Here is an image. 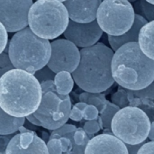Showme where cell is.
Here are the masks:
<instances>
[{
  "mask_svg": "<svg viewBox=\"0 0 154 154\" xmlns=\"http://www.w3.org/2000/svg\"><path fill=\"white\" fill-rule=\"evenodd\" d=\"M98 116H99V112L95 106L88 104L83 110V119L85 120L97 119Z\"/></svg>",
  "mask_w": 154,
  "mask_h": 154,
  "instance_id": "cell-31",
  "label": "cell"
},
{
  "mask_svg": "<svg viewBox=\"0 0 154 154\" xmlns=\"http://www.w3.org/2000/svg\"><path fill=\"white\" fill-rule=\"evenodd\" d=\"M80 60L79 47L67 39H58L51 42V56L47 66L55 73L68 71L72 73Z\"/></svg>",
  "mask_w": 154,
  "mask_h": 154,
  "instance_id": "cell-8",
  "label": "cell"
},
{
  "mask_svg": "<svg viewBox=\"0 0 154 154\" xmlns=\"http://www.w3.org/2000/svg\"><path fill=\"white\" fill-rule=\"evenodd\" d=\"M83 129L87 133V134L92 138L94 134L98 133L100 129H102V126L98 121V119H93V120H87V122L84 124Z\"/></svg>",
  "mask_w": 154,
  "mask_h": 154,
  "instance_id": "cell-27",
  "label": "cell"
},
{
  "mask_svg": "<svg viewBox=\"0 0 154 154\" xmlns=\"http://www.w3.org/2000/svg\"><path fill=\"white\" fill-rule=\"evenodd\" d=\"M5 153L47 154L48 150L45 142L37 136L33 130H30L13 135L6 147Z\"/></svg>",
  "mask_w": 154,
  "mask_h": 154,
  "instance_id": "cell-11",
  "label": "cell"
},
{
  "mask_svg": "<svg viewBox=\"0 0 154 154\" xmlns=\"http://www.w3.org/2000/svg\"><path fill=\"white\" fill-rule=\"evenodd\" d=\"M80 60L71 73L74 82L79 88L88 92H104L115 83L111 61L114 51L104 43L82 48Z\"/></svg>",
  "mask_w": 154,
  "mask_h": 154,
  "instance_id": "cell-3",
  "label": "cell"
},
{
  "mask_svg": "<svg viewBox=\"0 0 154 154\" xmlns=\"http://www.w3.org/2000/svg\"><path fill=\"white\" fill-rule=\"evenodd\" d=\"M111 101L115 105L118 106L120 108L125 107L129 106V100L127 97V92L126 89L124 88L123 87H120L118 90L114 93L111 97Z\"/></svg>",
  "mask_w": 154,
  "mask_h": 154,
  "instance_id": "cell-24",
  "label": "cell"
},
{
  "mask_svg": "<svg viewBox=\"0 0 154 154\" xmlns=\"http://www.w3.org/2000/svg\"><path fill=\"white\" fill-rule=\"evenodd\" d=\"M143 143H139V144H125V145H126V148H127V151H128V153H138L139 149L142 147V145H143Z\"/></svg>",
  "mask_w": 154,
  "mask_h": 154,
  "instance_id": "cell-37",
  "label": "cell"
},
{
  "mask_svg": "<svg viewBox=\"0 0 154 154\" xmlns=\"http://www.w3.org/2000/svg\"><path fill=\"white\" fill-rule=\"evenodd\" d=\"M14 69L8 53V45L0 53V78L8 70Z\"/></svg>",
  "mask_w": 154,
  "mask_h": 154,
  "instance_id": "cell-25",
  "label": "cell"
},
{
  "mask_svg": "<svg viewBox=\"0 0 154 154\" xmlns=\"http://www.w3.org/2000/svg\"><path fill=\"white\" fill-rule=\"evenodd\" d=\"M120 109V107L116 105H115L112 102H109L107 100L106 102V106L105 108V110L99 114L100 116H98V117L100 118L101 122H102V126L103 128H111V122L112 119L114 117V116L116 115V113Z\"/></svg>",
  "mask_w": 154,
  "mask_h": 154,
  "instance_id": "cell-23",
  "label": "cell"
},
{
  "mask_svg": "<svg viewBox=\"0 0 154 154\" xmlns=\"http://www.w3.org/2000/svg\"><path fill=\"white\" fill-rule=\"evenodd\" d=\"M146 1H148L149 3H152V4H154V0H146Z\"/></svg>",
  "mask_w": 154,
  "mask_h": 154,
  "instance_id": "cell-40",
  "label": "cell"
},
{
  "mask_svg": "<svg viewBox=\"0 0 154 154\" xmlns=\"http://www.w3.org/2000/svg\"><path fill=\"white\" fill-rule=\"evenodd\" d=\"M151 128V120L139 107L127 106L120 108L111 122L113 134L125 144L145 143Z\"/></svg>",
  "mask_w": 154,
  "mask_h": 154,
  "instance_id": "cell-6",
  "label": "cell"
},
{
  "mask_svg": "<svg viewBox=\"0 0 154 154\" xmlns=\"http://www.w3.org/2000/svg\"><path fill=\"white\" fill-rule=\"evenodd\" d=\"M127 97L129 100V106H136L143 110L148 117L150 118L151 122L154 121V102L153 100L145 98V97H136L133 90L126 89Z\"/></svg>",
  "mask_w": 154,
  "mask_h": 154,
  "instance_id": "cell-19",
  "label": "cell"
},
{
  "mask_svg": "<svg viewBox=\"0 0 154 154\" xmlns=\"http://www.w3.org/2000/svg\"><path fill=\"white\" fill-rule=\"evenodd\" d=\"M25 118H26V120H28L30 123H32L35 126H42V124H41L40 120L33 115V113L31 114V115H29V116H27Z\"/></svg>",
  "mask_w": 154,
  "mask_h": 154,
  "instance_id": "cell-38",
  "label": "cell"
},
{
  "mask_svg": "<svg viewBox=\"0 0 154 154\" xmlns=\"http://www.w3.org/2000/svg\"><path fill=\"white\" fill-rule=\"evenodd\" d=\"M58 1H60V2H64V1H66V0H58Z\"/></svg>",
  "mask_w": 154,
  "mask_h": 154,
  "instance_id": "cell-42",
  "label": "cell"
},
{
  "mask_svg": "<svg viewBox=\"0 0 154 154\" xmlns=\"http://www.w3.org/2000/svg\"><path fill=\"white\" fill-rule=\"evenodd\" d=\"M4 24L0 22V53L5 49L8 42V33Z\"/></svg>",
  "mask_w": 154,
  "mask_h": 154,
  "instance_id": "cell-32",
  "label": "cell"
},
{
  "mask_svg": "<svg viewBox=\"0 0 154 154\" xmlns=\"http://www.w3.org/2000/svg\"><path fill=\"white\" fill-rule=\"evenodd\" d=\"M134 8L136 14L144 17L148 22L154 20V4L146 0H136L134 2Z\"/></svg>",
  "mask_w": 154,
  "mask_h": 154,
  "instance_id": "cell-22",
  "label": "cell"
},
{
  "mask_svg": "<svg viewBox=\"0 0 154 154\" xmlns=\"http://www.w3.org/2000/svg\"><path fill=\"white\" fill-rule=\"evenodd\" d=\"M102 0H66L63 2L70 20L89 23L97 18V12Z\"/></svg>",
  "mask_w": 154,
  "mask_h": 154,
  "instance_id": "cell-13",
  "label": "cell"
},
{
  "mask_svg": "<svg viewBox=\"0 0 154 154\" xmlns=\"http://www.w3.org/2000/svg\"><path fill=\"white\" fill-rule=\"evenodd\" d=\"M71 107H72V104H71L70 97L68 94V95H63L60 110L58 112L54 113L52 116L44 117V116H37L34 114L33 115L40 120L42 126L43 128L52 131V130H55V129L60 127L61 125H63L67 123V121L69 118Z\"/></svg>",
  "mask_w": 154,
  "mask_h": 154,
  "instance_id": "cell-14",
  "label": "cell"
},
{
  "mask_svg": "<svg viewBox=\"0 0 154 154\" xmlns=\"http://www.w3.org/2000/svg\"><path fill=\"white\" fill-rule=\"evenodd\" d=\"M25 117H15L8 115L0 107V135L14 134L24 124Z\"/></svg>",
  "mask_w": 154,
  "mask_h": 154,
  "instance_id": "cell-18",
  "label": "cell"
},
{
  "mask_svg": "<svg viewBox=\"0 0 154 154\" xmlns=\"http://www.w3.org/2000/svg\"><path fill=\"white\" fill-rule=\"evenodd\" d=\"M133 92L138 97H145L154 101V79L146 88L139 90H133Z\"/></svg>",
  "mask_w": 154,
  "mask_h": 154,
  "instance_id": "cell-30",
  "label": "cell"
},
{
  "mask_svg": "<svg viewBox=\"0 0 154 154\" xmlns=\"http://www.w3.org/2000/svg\"><path fill=\"white\" fill-rule=\"evenodd\" d=\"M73 139H74V143H75L76 145L86 146L87 143H88L90 137L87 134V133L85 132V130L82 127H79L74 132Z\"/></svg>",
  "mask_w": 154,
  "mask_h": 154,
  "instance_id": "cell-28",
  "label": "cell"
},
{
  "mask_svg": "<svg viewBox=\"0 0 154 154\" xmlns=\"http://www.w3.org/2000/svg\"><path fill=\"white\" fill-rule=\"evenodd\" d=\"M79 101L85 102L88 105L95 106L97 108L99 114H101L105 110L107 102L106 96L102 94V92L93 93L88 91H85L79 95Z\"/></svg>",
  "mask_w": 154,
  "mask_h": 154,
  "instance_id": "cell-21",
  "label": "cell"
},
{
  "mask_svg": "<svg viewBox=\"0 0 154 154\" xmlns=\"http://www.w3.org/2000/svg\"><path fill=\"white\" fill-rule=\"evenodd\" d=\"M135 11L129 0H102L97 12V21L107 35L118 36L133 25Z\"/></svg>",
  "mask_w": 154,
  "mask_h": 154,
  "instance_id": "cell-7",
  "label": "cell"
},
{
  "mask_svg": "<svg viewBox=\"0 0 154 154\" xmlns=\"http://www.w3.org/2000/svg\"><path fill=\"white\" fill-rule=\"evenodd\" d=\"M69 21L68 10L58 0H36L28 13V25L39 37L53 40L66 30Z\"/></svg>",
  "mask_w": 154,
  "mask_h": 154,
  "instance_id": "cell-5",
  "label": "cell"
},
{
  "mask_svg": "<svg viewBox=\"0 0 154 154\" xmlns=\"http://www.w3.org/2000/svg\"><path fill=\"white\" fill-rule=\"evenodd\" d=\"M146 23H148V21L144 17H143L142 15L135 13L134 22L132 27L126 32H125L122 35H118V36H113V35L108 34L107 38H108V42L111 46V49L114 51H116L119 47H121L122 45H124L127 42H138V36H139L140 30Z\"/></svg>",
  "mask_w": 154,
  "mask_h": 154,
  "instance_id": "cell-15",
  "label": "cell"
},
{
  "mask_svg": "<svg viewBox=\"0 0 154 154\" xmlns=\"http://www.w3.org/2000/svg\"><path fill=\"white\" fill-rule=\"evenodd\" d=\"M111 69L115 82L129 90L143 89L154 79V60L142 51L138 42H127L114 52Z\"/></svg>",
  "mask_w": 154,
  "mask_h": 154,
  "instance_id": "cell-2",
  "label": "cell"
},
{
  "mask_svg": "<svg viewBox=\"0 0 154 154\" xmlns=\"http://www.w3.org/2000/svg\"><path fill=\"white\" fill-rule=\"evenodd\" d=\"M84 153L128 154V151L125 143L115 134L104 133L89 139L86 145Z\"/></svg>",
  "mask_w": 154,
  "mask_h": 154,
  "instance_id": "cell-12",
  "label": "cell"
},
{
  "mask_svg": "<svg viewBox=\"0 0 154 154\" xmlns=\"http://www.w3.org/2000/svg\"><path fill=\"white\" fill-rule=\"evenodd\" d=\"M13 137V134H8V135H0V153H5L6 147Z\"/></svg>",
  "mask_w": 154,
  "mask_h": 154,
  "instance_id": "cell-35",
  "label": "cell"
},
{
  "mask_svg": "<svg viewBox=\"0 0 154 154\" xmlns=\"http://www.w3.org/2000/svg\"><path fill=\"white\" fill-rule=\"evenodd\" d=\"M138 44L142 51L154 60V20L146 23L140 30Z\"/></svg>",
  "mask_w": 154,
  "mask_h": 154,
  "instance_id": "cell-17",
  "label": "cell"
},
{
  "mask_svg": "<svg viewBox=\"0 0 154 154\" xmlns=\"http://www.w3.org/2000/svg\"><path fill=\"white\" fill-rule=\"evenodd\" d=\"M63 95L58 94L57 91H47L42 93V100L34 115L48 117L58 112L60 108V103Z\"/></svg>",
  "mask_w": 154,
  "mask_h": 154,
  "instance_id": "cell-16",
  "label": "cell"
},
{
  "mask_svg": "<svg viewBox=\"0 0 154 154\" xmlns=\"http://www.w3.org/2000/svg\"><path fill=\"white\" fill-rule=\"evenodd\" d=\"M147 153H154V141H151L149 143H143L138 151V154Z\"/></svg>",
  "mask_w": 154,
  "mask_h": 154,
  "instance_id": "cell-34",
  "label": "cell"
},
{
  "mask_svg": "<svg viewBox=\"0 0 154 154\" xmlns=\"http://www.w3.org/2000/svg\"><path fill=\"white\" fill-rule=\"evenodd\" d=\"M148 138L151 141H154V121L151 122V128H150V132H149Z\"/></svg>",
  "mask_w": 154,
  "mask_h": 154,
  "instance_id": "cell-39",
  "label": "cell"
},
{
  "mask_svg": "<svg viewBox=\"0 0 154 154\" xmlns=\"http://www.w3.org/2000/svg\"><path fill=\"white\" fill-rule=\"evenodd\" d=\"M32 0H0V22L8 32L28 26V13Z\"/></svg>",
  "mask_w": 154,
  "mask_h": 154,
  "instance_id": "cell-9",
  "label": "cell"
},
{
  "mask_svg": "<svg viewBox=\"0 0 154 154\" xmlns=\"http://www.w3.org/2000/svg\"><path fill=\"white\" fill-rule=\"evenodd\" d=\"M8 53L15 69L34 74L47 65L51 56V42L26 26L13 35L8 43Z\"/></svg>",
  "mask_w": 154,
  "mask_h": 154,
  "instance_id": "cell-4",
  "label": "cell"
},
{
  "mask_svg": "<svg viewBox=\"0 0 154 154\" xmlns=\"http://www.w3.org/2000/svg\"><path fill=\"white\" fill-rule=\"evenodd\" d=\"M129 1H130V2H131V3H133V2H135V1H136V0H129Z\"/></svg>",
  "mask_w": 154,
  "mask_h": 154,
  "instance_id": "cell-41",
  "label": "cell"
},
{
  "mask_svg": "<svg viewBox=\"0 0 154 154\" xmlns=\"http://www.w3.org/2000/svg\"><path fill=\"white\" fill-rule=\"evenodd\" d=\"M74 79L70 72L60 71L56 73L54 78V84L56 87V91L60 95L69 94L74 87Z\"/></svg>",
  "mask_w": 154,
  "mask_h": 154,
  "instance_id": "cell-20",
  "label": "cell"
},
{
  "mask_svg": "<svg viewBox=\"0 0 154 154\" xmlns=\"http://www.w3.org/2000/svg\"><path fill=\"white\" fill-rule=\"evenodd\" d=\"M63 34L65 39L76 46L85 48L96 44L102 37L103 31L97 19L89 23H79L69 19Z\"/></svg>",
  "mask_w": 154,
  "mask_h": 154,
  "instance_id": "cell-10",
  "label": "cell"
},
{
  "mask_svg": "<svg viewBox=\"0 0 154 154\" xmlns=\"http://www.w3.org/2000/svg\"><path fill=\"white\" fill-rule=\"evenodd\" d=\"M41 88L42 93L47 91H56V87L54 84V80H46L41 83Z\"/></svg>",
  "mask_w": 154,
  "mask_h": 154,
  "instance_id": "cell-36",
  "label": "cell"
},
{
  "mask_svg": "<svg viewBox=\"0 0 154 154\" xmlns=\"http://www.w3.org/2000/svg\"><path fill=\"white\" fill-rule=\"evenodd\" d=\"M69 118L75 122H79L83 119V110L78 107L76 105L71 107V111L69 114Z\"/></svg>",
  "mask_w": 154,
  "mask_h": 154,
  "instance_id": "cell-33",
  "label": "cell"
},
{
  "mask_svg": "<svg viewBox=\"0 0 154 154\" xmlns=\"http://www.w3.org/2000/svg\"><path fill=\"white\" fill-rule=\"evenodd\" d=\"M33 75L35 76V78L38 79L40 83H42L46 80H54L56 73L52 71L47 65H45L42 69L35 71Z\"/></svg>",
  "mask_w": 154,
  "mask_h": 154,
  "instance_id": "cell-26",
  "label": "cell"
},
{
  "mask_svg": "<svg viewBox=\"0 0 154 154\" xmlns=\"http://www.w3.org/2000/svg\"><path fill=\"white\" fill-rule=\"evenodd\" d=\"M42 96L41 83L28 71L14 68L0 78V107L10 116L26 117L34 113Z\"/></svg>",
  "mask_w": 154,
  "mask_h": 154,
  "instance_id": "cell-1",
  "label": "cell"
},
{
  "mask_svg": "<svg viewBox=\"0 0 154 154\" xmlns=\"http://www.w3.org/2000/svg\"><path fill=\"white\" fill-rule=\"evenodd\" d=\"M47 150L48 153L50 154H61L62 151V144L60 138H51L47 143Z\"/></svg>",
  "mask_w": 154,
  "mask_h": 154,
  "instance_id": "cell-29",
  "label": "cell"
}]
</instances>
